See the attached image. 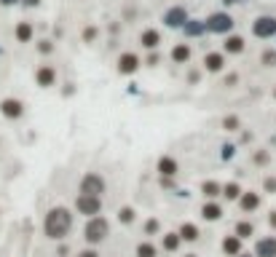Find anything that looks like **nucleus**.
<instances>
[{
	"mask_svg": "<svg viewBox=\"0 0 276 257\" xmlns=\"http://www.w3.org/2000/svg\"><path fill=\"white\" fill-rule=\"evenodd\" d=\"M70 228H73V215H70L65 206H54L43 220V233L49 239H54V241L65 239L70 233Z\"/></svg>",
	"mask_w": 276,
	"mask_h": 257,
	"instance_id": "1",
	"label": "nucleus"
},
{
	"mask_svg": "<svg viewBox=\"0 0 276 257\" xmlns=\"http://www.w3.org/2000/svg\"><path fill=\"white\" fill-rule=\"evenodd\" d=\"M107 233H110V225H107L105 217H91L86 220V228H83V239L89 244H100L107 239Z\"/></svg>",
	"mask_w": 276,
	"mask_h": 257,
	"instance_id": "2",
	"label": "nucleus"
},
{
	"mask_svg": "<svg viewBox=\"0 0 276 257\" xmlns=\"http://www.w3.org/2000/svg\"><path fill=\"white\" fill-rule=\"evenodd\" d=\"M81 193L83 196H102L105 193V180L100 177V174H94V172H89V174H83V180H81Z\"/></svg>",
	"mask_w": 276,
	"mask_h": 257,
	"instance_id": "3",
	"label": "nucleus"
},
{
	"mask_svg": "<svg viewBox=\"0 0 276 257\" xmlns=\"http://www.w3.org/2000/svg\"><path fill=\"white\" fill-rule=\"evenodd\" d=\"M75 209H78V212L81 215H86L89 220L91 217H97L100 215V209H102V204H100V198L97 196H78V201H75Z\"/></svg>",
	"mask_w": 276,
	"mask_h": 257,
	"instance_id": "4",
	"label": "nucleus"
},
{
	"mask_svg": "<svg viewBox=\"0 0 276 257\" xmlns=\"http://www.w3.org/2000/svg\"><path fill=\"white\" fill-rule=\"evenodd\" d=\"M252 32H255L258 38H271V35H276V16H258L255 25H252Z\"/></svg>",
	"mask_w": 276,
	"mask_h": 257,
	"instance_id": "5",
	"label": "nucleus"
},
{
	"mask_svg": "<svg viewBox=\"0 0 276 257\" xmlns=\"http://www.w3.org/2000/svg\"><path fill=\"white\" fill-rule=\"evenodd\" d=\"M164 25L166 27H185L188 25V11L183 6H174L164 14Z\"/></svg>",
	"mask_w": 276,
	"mask_h": 257,
	"instance_id": "6",
	"label": "nucleus"
},
{
	"mask_svg": "<svg viewBox=\"0 0 276 257\" xmlns=\"http://www.w3.org/2000/svg\"><path fill=\"white\" fill-rule=\"evenodd\" d=\"M207 30L209 32H228V30H233V19L228 14H212L207 19Z\"/></svg>",
	"mask_w": 276,
	"mask_h": 257,
	"instance_id": "7",
	"label": "nucleus"
},
{
	"mask_svg": "<svg viewBox=\"0 0 276 257\" xmlns=\"http://www.w3.org/2000/svg\"><path fill=\"white\" fill-rule=\"evenodd\" d=\"M0 113H3L6 118L16 121V118L25 115V104H22L19 99H3V102H0Z\"/></svg>",
	"mask_w": 276,
	"mask_h": 257,
	"instance_id": "8",
	"label": "nucleus"
},
{
	"mask_svg": "<svg viewBox=\"0 0 276 257\" xmlns=\"http://www.w3.org/2000/svg\"><path fill=\"white\" fill-rule=\"evenodd\" d=\"M255 257H276V236H266L255 244Z\"/></svg>",
	"mask_w": 276,
	"mask_h": 257,
	"instance_id": "9",
	"label": "nucleus"
},
{
	"mask_svg": "<svg viewBox=\"0 0 276 257\" xmlns=\"http://www.w3.org/2000/svg\"><path fill=\"white\" fill-rule=\"evenodd\" d=\"M239 206H242L244 212H255V209L260 206V193H252V190L242 193V198H239Z\"/></svg>",
	"mask_w": 276,
	"mask_h": 257,
	"instance_id": "10",
	"label": "nucleus"
},
{
	"mask_svg": "<svg viewBox=\"0 0 276 257\" xmlns=\"http://www.w3.org/2000/svg\"><path fill=\"white\" fill-rule=\"evenodd\" d=\"M155 169H159L161 177H174V174H177V161L172 156H164V158H159V166H155Z\"/></svg>",
	"mask_w": 276,
	"mask_h": 257,
	"instance_id": "11",
	"label": "nucleus"
},
{
	"mask_svg": "<svg viewBox=\"0 0 276 257\" xmlns=\"http://www.w3.org/2000/svg\"><path fill=\"white\" fill-rule=\"evenodd\" d=\"M140 67V59L134 54H124L121 59H118V70H121L124 75H129V73H134V70Z\"/></svg>",
	"mask_w": 276,
	"mask_h": 257,
	"instance_id": "12",
	"label": "nucleus"
},
{
	"mask_svg": "<svg viewBox=\"0 0 276 257\" xmlns=\"http://www.w3.org/2000/svg\"><path fill=\"white\" fill-rule=\"evenodd\" d=\"M223 252L225 254H242V239H239V236H225L223 239Z\"/></svg>",
	"mask_w": 276,
	"mask_h": 257,
	"instance_id": "13",
	"label": "nucleus"
},
{
	"mask_svg": "<svg viewBox=\"0 0 276 257\" xmlns=\"http://www.w3.org/2000/svg\"><path fill=\"white\" fill-rule=\"evenodd\" d=\"M201 215H204V220H209V223H212V220H220L223 217V206L214 204V201H209V204L201 206Z\"/></svg>",
	"mask_w": 276,
	"mask_h": 257,
	"instance_id": "14",
	"label": "nucleus"
},
{
	"mask_svg": "<svg viewBox=\"0 0 276 257\" xmlns=\"http://www.w3.org/2000/svg\"><path fill=\"white\" fill-rule=\"evenodd\" d=\"M204 65H207L209 73H220V70L225 67V59H223V54H207V59H204Z\"/></svg>",
	"mask_w": 276,
	"mask_h": 257,
	"instance_id": "15",
	"label": "nucleus"
},
{
	"mask_svg": "<svg viewBox=\"0 0 276 257\" xmlns=\"http://www.w3.org/2000/svg\"><path fill=\"white\" fill-rule=\"evenodd\" d=\"M225 51L228 54H242L244 51V38L242 35H231V38L225 40Z\"/></svg>",
	"mask_w": 276,
	"mask_h": 257,
	"instance_id": "16",
	"label": "nucleus"
},
{
	"mask_svg": "<svg viewBox=\"0 0 276 257\" xmlns=\"http://www.w3.org/2000/svg\"><path fill=\"white\" fill-rule=\"evenodd\" d=\"M54 70L51 67H41L38 73H35V80H38V86H51L54 83Z\"/></svg>",
	"mask_w": 276,
	"mask_h": 257,
	"instance_id": "17",
	"label": "nucleus"
},
{
	"mask_svg": "<svg viewBox=\"0 0 276 257\" xmlns=\"http://www.w3.org/2000/svg\"><path fill=\"white\" fill-rule=\"evenodd\" d=\"M180 239H185V241H196L199 239V228L193 223H185V225H180Z\"/></svg>",
	"mask_w": 276,
	"mask_h": 257,
	"instance_id": "18",
	"label": "nucleus"
},
{
	"mask_svg": "<svg viewBox=\"0 0 276 257\" xmlns=\"http://www.w3.org/2000/svg\"><path fill=\"white\" fill-rule=\"evenodd\" d=\"M201 193L207 196V198H214V196H220L223 193V185L220 182H214V180H207L201 185Z\"/></svg>",
	"mask_w": 276,
	"mask_h": 257,
	"instance_id": "19",
	"label": "nucleus"
},
{
	"mask_svg": "<svg viewBox=\"0 0 276 257\" xmlns=\"http://www.w3.org/2000/svg\"><path fill=\"white\" fill-rule=\"evenodd\" d=\"M159 43H161V35L155 32V30H145V32H142V46H145V49H155Z\"/></svg>",
	"mask_w": 276,
	"mask_h": 257,
	"instance_id": "20",
	"label": "nucleus"
},
{
	"mask_svg": "<svg viewBox=\"0 0 276 257\" xmlns=\"http://www.w3.org/2000/svg\"><path fill=\"white\" fill-rule=\"evenodd\" d=\"M183 30H185V35H201L204 30H207V22H190L188 19V25Z\"/></svg>",
	"mask_w": 276,
	"mask_h": 257,
	"instance_id": "21",
	"label": "nucleus"
},
{
	"mask_svg": "<svg viewBox=\"0 0 276 257\" xmlns=\"http://www.w3.org/2000/svg\"><path fill=\"white\" fill-rule=\"evenodd\" d=\"M252 233H255V228H252V223H244V220H242V223H236V236L239 239H249L252 236Z\"/></svg>",
	"mask_w": 276,
	"mask_h": 257,
	"instance_id": "22",
	"label": "nucleus"
},
{
	"mask_svg": "<svg viewBox=\"0 0 276 257\" xmlns=\"http://www.w3.org/2000/svg\"><path fill=\"white\" fill-rule=\"evenodd\" d=\"M155 254H159V249H155L150 241H142L137 247V257H155Z\"/></svg>",
	"mask_w": 276,
	"mask_h": 257,
	"instance_id": "23",
	"label": "nucleus"
},
{
	"mask_svg": "<svg viewBox=\"0 0 276 257\" xmlns=\"http://www.w3.org/2000/svg\"><path fill=\"white\" fill-rule=\"evenodd\" d=\"M180 241H183V239H180V233H169V236H164V249L166 252H174L180 247Z\"/></svg>",
	"mask_w": 276,
	"mask_h": 257,
	"instance_id": "24",
	"label": "nucleus"
},
{
	"mask_svg": "<svg viewBox=\"0 0 276 257\" xmlns=\"http://www.w3.org/2000/svg\"><path fill=\"white\" fill-rule=\"evenodd\" d=\"M172 59L174 62H188L190 59V49H188V46H177V49L172 51Z\"/></svg>",
	"mask_w": 276,
	"mask_h": 257,
	"instance_id": "25",
	"label": "nucleus"
},
{
	"mask_svg": "<svg viewBox=\"0 0 276 257\" xmlns=\"http://www.w3.org/2000/svg\"><path fill=\"white\" fill-rule=\"evenodd\" d=\"M223 196H225V198H231V201H233V198H242V188H239L236 182L223 185Z\"/></svg>",
	"mask_w": 276,
	"mask_h": 257,
	"instance_id": "26",
	"label": "nucleus"
},
{
	"mask_svg": "<svg viewBox=\"0 0 276 257\" xmlns=\"http://www.w3.org/2000/svg\"><path fill=\"white\" fill-rule=\"evenodd\" d=\"M134 217H137V212L131 206H124L121 212H118V220H121L124 225H129V223H134Z\"/></svg>",
	"mask_w": 276,
	"mask_h": 257,
	"instance_id": "27",
	"label": "nucleus"
},
{
	"mask_svg": "<svg viewBox=\"0 0 276 257\" xmlns=\"http://www.w3.org/2000/svg\"><path fill=\"white\" fill-rule=\"evenodd\" d=\"M16 38H19L22 43H25V40H30V38H32V27L27 25V22H22V25L16 27Z\"/></svg>",
	"mask_w": 276,
	"mask_h": 257,
	"instance_id": "28",
	"label": "nucleus"
},
{
	"mask_svg": "<svg viewBox=\"0 0 276 257\" xmlns=\"http://www.w3.org/2000/svg\"><path fill=\"white\" fill-rule=\"evenodd\" d=\"M239 126H242V121H239L236 115H228V118H223V128H225V132H236Z\"/></svg>",
	"mask_w": 276,
	"mask_h": 257,
	"instance_id": "29",
	"label": "nucleus"
},
{
	"mask_svg": "<svg viewBox=\"0 0 276 257\" xmlns=\"http://www.w3.org/2000/svg\"><path fill=\"white\" fill-rule=\"evenodd\" d=\"M159 228H161V225H159V220H153V217L145 223V233H148V236H150V233H159Z\"/></svg>",
	"mask_w": 276,
	"mask_h": 257,
	"instance_id": "30",
	"label": "nucleus"
},
{
	"mask_svg": "<svg viewBox=\"0 0 276 257\" xmlns=\"http://www.w3.org/2000/svg\"><path fill=\"white\" fill-rule=\"evenodd\" d=\"M263 188H266V193H276V177H266L263 180Z\"/></svg>",
	"mask_w": 276,
	"mask_h": 257,
	"instance_id": "31",
	"label": "nucleus"
},
{
	"mask_svg": "<svg viewBox=\"0 0 276 257\" xmlns=\"http://www.w3.org/2000/svg\"><path fill=\"white\" fill-rule=\"evenodd\" d=\"M252 161H255V163H263V166H266V163H268V153H266V150H260V153L252 156Z\"/></svg>",
	"mask_w": 276,
	"mask_h": 257,
	"instance_id": "32",
	"label": "nucleus"
},
{
	"mask_svg": "<svg viewBox=\"0 0 276 257\" xmlns=\"http://www.w3.org/2000/svg\"><path fill=\"white\" fill-rule=\"evenodd\" d=\"M263 62H266L268 67H273L276 65V54L273 51H266V54H263Z\"/></svg>",
	"mask_w": 276,
	"mask_h": 257,
	"instance_id": "33",
	"label": "nucleus"
},
{
	"mask_svg": "<svg viewBox=\"0 0 276 257\" xmlns=\"http://www.w3.org/2000/svg\"><path fill=\"white\" fill-rule=\"evenodd\" d=\"M233 150H236L233 145H225V147H223V158H231V156H233Z\"/></svg>",
	"mask_w": 276,
	"mask_h": 257,
	"instance_id": "34",
	"label": "nucleus"
},
{
	"mask_svg": "<svg viewBox=\"0 0 276 257\" xmlns=\"http://www.w3.org/2000/svg\"><path fill=\"white\" fill-rule=\"evenodd\" d=\"M38 49H41V51H43V54H49V51H51V43H46V40H43V43H41V46H38Z\"/></svg>",
	"mask_w": 276,
	"mask_h": 257,
	"instance_id": "35",
	"label": "nucleus"
},
{
	"mask_svg": "<svg viewBox=\"0 0 276 257\" xmlns=\"http://www.w3.org/2000/svg\"><path fill=\"white\" fill-rule=\"evenodd\" d=\"M78 257H100V254H97V252H94V249H86V252H81Z\"/></svg>",
	"mask_w": 276,
	"mask_h": 257,
	"instance_id": "36",
	"label": "nucleus"
},
{
	"mask_svg": "<svg viewBox=\"0 0 276 257\" xmlns=\"http://www.w3.org/2000/svg\"><path fill=\"white\" fill-rule=\"evenodd\" d=\"M94 35H97V30H86V32H83V38H86V40H91Z\"/></svg>",
	"mask_w": 276,
	"mask_h": 257,
	"instance_id": "37",
	"label": "nucleus"
},
{
	"mask_svg": "<svg viewBox=\"0 0 276 257\" xmlns=\"http://www.w3.org/2000/svg\"><path fill=\"white\" fill-rule=\"evenodd\" d=\"M22 3H25V6H30V8H35V6L41 3V0H22Z\"/></svg>",
	"mask_w": 276,
	"mask_h": 257,
	"instance_id": "38",
	"label": "nucleus"
},
{
	"mask_svg": "<svg viewBox=\"0 0 276 257\" xmlns=\"http://www.w3.org/2000/svg\"><path fill=\"white\" fill-rule=\"evenodd\" d=\"M268 225H271V228H276V212H271V217H268Z\"/></svg>",
	"mask_w": 276,
	"mask_h": 257,
	"instance_id": "39",
	"label": "nucleus"
},
{
	"mask_svg": "<svg viewBox=\"0 0 276 257\" xmlns=\"http://www.w3.org/2000/svg\"><path fill=\"white\" fill-rule=\"evenodd\" d=\"M0 3H3V6H14L16 0H0Z\"/></svg>",
	"mask_w": 276,
	"mask_h": 257,
	"instance_id": "40",
	"label": "nucleus"
},
{
	"mask_svg": "<svg viewBox=\"0 0 276 257\" xmlns=\"http://www.w3.org/2000/svg\"><path fill=\"white\" fill-rule=\"evenodd\" d=\"M236 257H252V254H247V252H242V254H236Z\"/></svg>",
	"mask_w": 276,
	"mask_h": 257,
	"instance_id": "41",
	"label": "nucleus"
},
{
	"mask_svg": "<svg viewBox=\"0 0 276 257\" xmlns=\"http://www.w3.org/2000/svg\"><path fill=\"white\" fill-rule=\"evenodd\" d=\"M185 257H196V254H185Z\"/></svg>",
	"mask_w": 276,
	"mask_h": 257,
	"instance_id": "42",
	"label": "nucleus"
},
{
	"mask_svg": "<svg viewBox=\"0 0 276 257\" xmlns=\"http://www.w3.org/2000/svg\"><path fill=\"white\" fill-rule=\"evenodd\" d=\"M273 97H276V91H273Z\"/></svg>",
	"mask_w": 276,
	"mask_h": 257,
	"instance_id": "43",
	"label": "nucleus"
}]
</instances>
